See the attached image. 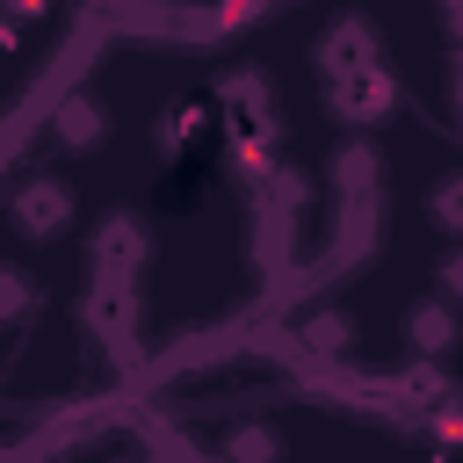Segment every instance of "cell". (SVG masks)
Wrapping results in <instances>:
<instances>
[{"mask_svg": "<svg viewBox=\"0 0 463 463\" xmlns=\"http://www.w3.org/2000/svg\"><path fill=\"white\" fill-rule=\"evenodd\" d=\"M7 217H14V232H29V239H58V232L72 224V188H65L58 174H29V181L14 188V203H7Z\"/></svg>", "mask_w": 463, "mask_h": 463, "instance_id": "1", "label": "cell"}, {"mask_svg": "<svg viewBox=\"0 0 463 463\" xmlns=\"http://www.w3.org/2000/svg\"><path fill=\"white\" fill-rule=\"evenodd\" d=\"M391 101H398V80H391V65H383V58H369V65H354V72H340V80H333V109H340V116H354V123H376Z\"/></svg>", "mask_w": 463, "mask_h": 463, "instance_id": "2", "label": "cell"}, {"mask_svg": "<svg viewBox=\"0 0 463 463\" xmlns=\"http://www.w3.org/2000/svg\"><path fill=\"white\" fill-rule=\"evenodd\" d=\"M51 137H58L65 152H94V145L109 137L101 101H94V94H65V101H58V116H51Z\"/></svg>", "mask_w": 463, "mask_h": 463, "instance_id": "3", "label": "cell"}, {"mask_svg": "<svg viewBox=\"0 0 463 463\" xmlns=\"http://www.w3.org/2000/svg\"><path fill=\"white\" fill-rule=\"evenodd\" d=\"M369 58H376V36H369V22H354V14H347V22H333V29L318 36V65H326L333 80H340V72H354V65H369Z\"/></svg>", "mask_w": 463, "mask_h": 463, "instance_id": "4", "label": "cell"}, {"mask_svg": "<svg viewBox=\"0 0 463 463\" xmlns=\"http://www.w3.org/2000/svg\"><path fill=\"white\" fill-rule=\"evenodd\" d=\"M405 340H412L420 354H449V347H456V318H449V304H412V311H405Z\"/></svg>", "mask_w": 463, "mask_h": 463, "instance_id": "5", "label": "cell"}, {"mask_svg": "<svg viewBox=\"0 0 463 463\" xmlns=\"http://www.w3.org/2000/svg\"><path fill=\"white\" fill-rule=\"evenodd\" d=\"M224 463H282V434L275 427H232L224 434Z\"/></svg>", "mask_w": 463, "mask_h": 463, "instance_id": "6", "label": "cell"}, {"mask_svg": "<svg viewBox=\"0 0 463 463\" xmlns=\"http://www.w3.org/2000/svg\"><path fill=\"white\" fill-rule=\"evenodd\" d=\"M304 347H311V354H340V347H354V326H347L340 311H326V318L304 326Z\"/></svg>", "mask_w": 463, "mask_h": 463, "instance_id": "7", "label": "cell"}, {"mask_svg": "<svg viewBox=\"0 0 463 463\" xmlns=\"http://www.w3.org/2000/svg\"><path fill=\"white\" fill-rule=\"evenodd\" d=\"M14 311H29V275L0 268V318H14Z\"/></svg>", "mask_w": 463, "mask_h": 463, "instance_id": "8", "label": "cell"}, {"mask_svg": "<svg viewBox=\"0 0 463 463\" xmlns=\"http://www.w3.org/2000/svg\"><path fill=\"white\" fill-rule=\"evenodd\" d=\"M434 217H441L449 232H463V181H449V188H434Z\"/></svg>", "mask_w": 463, "mask_h": 463, "instance_id": "9", "label": "cell"}, {"mask_svg": "<svg viewBox=\"0 0 463 463\" xmlns=\"http://www.w3.org/2000/svg\"><path fill=\"white\" fill-rule=\"evenodd\" d=\"M434 434H441V441H463V412L441 405V412H434Z\"/></svg>", "mask_w": 463, "mask_h": 463, "instance_id": "10", "label": "cell"}, {"mask_svg": "<svg viewBox=\"0 0 463 463\" xmlns=\"http://www.w3.org/2000/svg\"><path fill=\"white\" fill-rule=\"evenodd\" d=\"M441 289H449V297H463V253H449V260H441Z\"/></svg>", "mask_w": 463, "mask_h": 463, "instance_id": "11", "label": "cell"}, {"mask_svg": "<svg viewBox=\"0 0 463 463\" xmlns=\"http://www.w3.org/2000/svg\"><path fill=\"white\" fill-rule=\"evenodd\" d=\"M0 7H7V14H43L51 0H0Z\"/></svg>", "mask_w": 463, "mask_h": 463, "instance_id": "12", "label": "cell"}, {"mask_svg": "<svg viewBox=\"0 0 463 463\" xmlns=\"http://www.w3.org/2000/svg\"><path fill=\"white\" fill-rule=\"evenodd\" d=\"M449 14H456V29H463V0H449Z\"/></svg>", "mask_w": 463, "mask_h": 463, "instance_id": "13", "label": "cell"}]
</instances>
